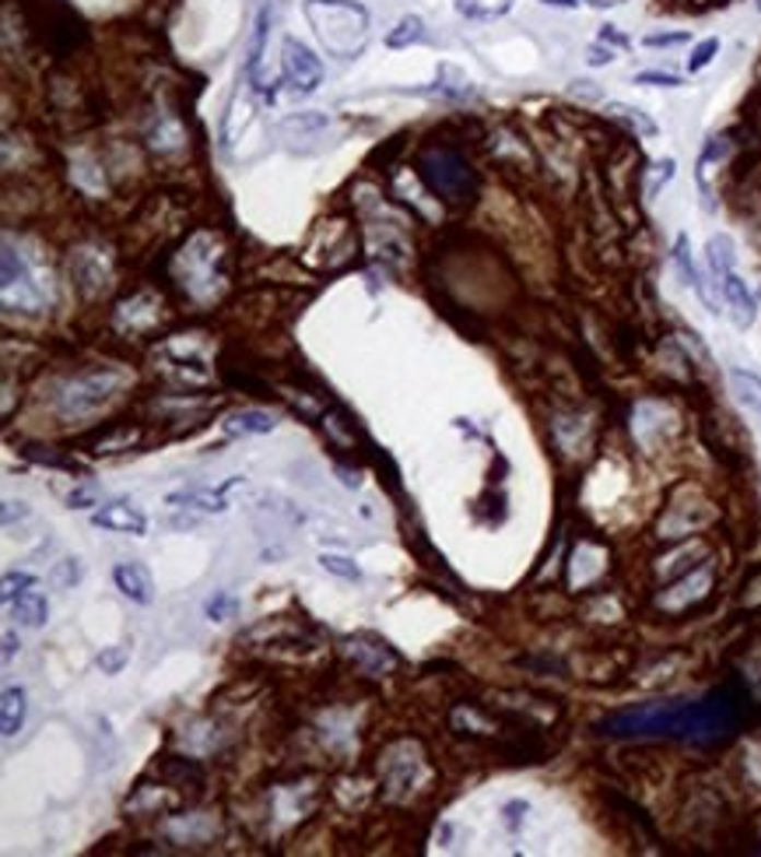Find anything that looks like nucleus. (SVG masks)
I'll use <instances>...</instances> for the list:
<instances>
[{
    "mask_svg": "<svg viewBox=\"0 0 761 857\" xmlns=\"http://www.w3.org/2000/svg\"><path fill=\"white\" fill-rule=\"evenodd\" d=\"M319 566H324L327 574L341 577V580H362V569L354 566L348 556H333V552H324V556H319Z\"/></svg>",
    "mask_w": 761,
    "mask_h": 857,
    "instance_id": "nucleus-21",
    "label": "nucleus"
},
{
    "mask_svg": "<svg viewBox=\"0 0 761 857\" xmlns=\"http://www.w3.org/2000/svg\"><path fill=\"white\" fill-rule=\"evenodd\" d=\"M232 612H235V598H229V594H214V598L208 601V615H211L214 622H225Z\"/></svg>",
    "mask_w": 761,
    "mask_h": 857,
    "instance_id": "nucleus-28",
    "label": "nucleus"
},
{
    "mask_svg": "<svg viewBox=\"0 0 761 857\" xmlns=\"http://www.w3.org/2000/svg\"><path fill=\"white\" fill-rule=\"evenodd\" d=\"M716 54H719V39H702L695 49H691V57H688V71H691V74L705 71V67L716 60Z\"/></svg>",
    "mask_w": 761,
    "mask_h": 857,
    "instance_id": "nucleus-23",
    "label": "nucleus"
},
{
    "mask_svg": "<svg viewBox=\"0 0 761 857\" xmlns=\"http://www.w3.org/2000/svg\"><path fill=\"white\" fill-rule=\"evenodd\" d=\"M674 264H678V271H681V278H684V285L691 292H695L709 310L713 313H719L716 310V302H713V296H709V289H705V281H702V275H699V267L691 264V254H688V236H681L678 240V246H674Z\"/></svg>",
    "mask_w": 761,
    "mask_h": 857,
    "instance_id": "nucleus-12",
    "label": "nucleus"
},
{
    "mask_svg": "<svg viewBox=\"0 0 761 857\" xmlns=\"http://www.w3.org/2000/svg\"><path fill=\"white\" fill-rule=\"evenodd\" d=\"M284 78L292 81V89L298 95H309L319 89V81H324V63H319V57L306 43L284 39Z\"/></svg>",
    "mask_w": 761,
    "mask_h": 857,
    "instance_id": "nucleus-3",
    "label": "nucleus"
},
{
    "mask_svg": "<svg viewBox=\"0 0 761 857\" xmlns=\"http://www.w3.org/2000/svg\"><path fill=\"white\" fill-rule=\"evenodd\" d=\"M653 170H656V173H653V179H649V190H646L649 197H653V194H659V187H664V183H670V179H674V170H678V165H674V159H659V162L653 165Z\"/></svg>",
    "mask_w": 761,
    "mask_h": 857,
    "instance_id": "nucleus-26",
    "label": "nucleus"
},
{
    "mask_svg": "<svg viewBox=\"0 0 761 857\" xmlns=\"http://www.w3.org/2000/svg\"><path fill=\"white\" fill-rule=\"evenodd\" d=\"M14 289H32V275L25 257L14 250L11 243H4V299L14 296Z\"/></svg>",
    "mask_w": 761,
    "mask_h": 857,
    "instance_id": "nucleus-16",
    "label": "nucleus"
},
{
    "mask_svg": "<svg viewBox=\"0 0 761 857\" xmlns=\"http://www.w3.org/2000/svg\"><path fill=\"white\" fill-rule=\"evenodd\" d=\"M540 4H548V8H562V11H576V8H583L579 0H540Z\"/></svg>",
    "mask_w": 761,
    "mask_h": 857,
    "instance_id": "nucleus-35",
    "label": "nucleus"
},
{
    "mask_svg": "<svg viewBox=\"0 0 761 857\" xmlns=\"http://www.w3.org/2000/svg\"><path fill=\"white\" fill-rule=\"evenodd\" d=\"M597 39L607 43V46H614V49H624V46H629V36H624V32H618L614 25H604Z\"/></svg>",
    "mask_w": 761,
    "mask_h": 857,
    "instance_id": "nucleus-31",
    "label": "nucleus"
},
{
    "mask_svg": "<svg viewBox=\"0 0 761 857\" xmlns=\"http://www.w3.org/2000/svg\"><path fill=\"white\" fill-rule=\"evenodd\" d=\"M579 4H586V8H597V11H611V8H621L624 0H579Z\"/></svg>",
    "mask_w": 761,
    "mask_h": 857,
    "instance_id": "nucleus-34",
    "label": "nucleus"
},
{
    "mask_svg": "<svg viewBox=\"0 0 761 857\" xmlns=\"http://www.w3.org/2000/svg\"><path fill=\"white\" fill-rule=\"evenodd\" d=\"M25 725V688H4V703H0V728L4 738H14Z\"/></svg>",
    "mask_w": 761,
    "mask_h": 857,
    "instance_id": "nucleus-15",
    "label": "nucleus"
},
{
    "mask_svg": "<svg viewBox=\"0 0 761 857\" xmlns=\"http://www.w3.org/2000/svg\"><path fill=\"white\" fill-rule=\"evenodd\" d=\"M14 650H19V640H14V633H4V661L14 658Z\"/></svg>",
    "mask_w": 761,
    "mask_h": 857,
    "instance_id": "nucleus-36",
    "label": "nucleus"
},
{
    "mask_svg": "<svg viewBox=\"0 0 761 857\" xmlns=\"http://www.w3.org/2000/svg\"><path fill=\"white\" fill-rule=\"evenodd\" d=\"M267 28H270V11L264 8L257 25H253V43H249V60H246V74L257 78V67L264 60V39H267Z\"/></svg>",
    "mask_w": 761,
    "mask_h": 857,
    "instance_id": "nucleus-20",
    "label": "nucleus"
},
{
    "mask_svg": "<svg viewBox=\"0 0 761 857\" xmlns=\"http://www.w3.org/2000/svg\"><path fill=\"white\" fill-rule=\"evenodd\" d=\"M92 524L95 528H103V531H116V534H144L148 531V517L138 510V507H130V502H109V507H103V510H95L92 513Z\"/></svg>",
    "mask_w": 761,
    "mask_h": 857,
    "instance_id": "nucleus-6",
    "label": "nucleus"
},
{
    "mask_svg": "<svg viewBox=\"0 0 761 857\" xmlns=\"http://www.w3.org/2000/svg\"><path fill=\"white\" fill-rule=\"evenodd\" d=\"M306 19L313 22L327 54L351 60L362 54L368 36V11L354 0H306Z\"/></svg>",
    "mask_w": 761,
    "mask_h": 857,
    "instance_id": "nucleus-1",
    "label": "nucleus"
},
{
    "mask_svg": "<svg viewBox=\"0 0 761 857\" xmlns=\"http://www.w3.org/2000/svg\"><path fill=\"white\" fill-rule=\"evenodd\" d=\"M705 254H709V267H713V275L716 278H723L726 271H734V264H737V254H734V240L730 236H713L709 240V246H705Z\"/></svg>",
    "mask_w": 761,
    "mask_h": 857,
    "instance_id": "nucleus-19",
    "label": "nucleus"
},
{
    "mask_svg": "<svg viewBox=\"0 0 761 857\" xmlns=\"http://www.w3.org/2000/svg\"><path fill=\"white\" fill-rule=\"evenodd\" d=\"M726 380H730V391H734V397L740 401V405L761 418V377L751 373V369H730Z\"/></svg>",
    "mask_w": 761,
    "mask_h": 857,
    "instance_id": "nucleus-11",
    "label": "nucleus"
},
{
    "mask_svg": "<svg viewBox=\"0 0 761 857\" xmlns=\"http://www.w3.org/2000/svg\"><path fill=\"white\" fill-rule=\"evenodd\" d=\"M67 502H71V510H84V507H92V502H95V493L92 489H74Z\"/></svg>",
    "mask_w": 761,
    "mask_h": 857,
    "instance_id": "nucleus-32",
    "label": "nucleus"
},
{
    "mask_svg": "<svg viewBox=\"0 0 761 857\" xmlns=\"http://www.w3.org/2000/svg\"><path fill=\"white\" fill-rule=\"evenodd\" d=\"M607 113L614 116V120H621L629 130H635V134H642V138H656L659 134V127L649 120L646 113H642L639 106H629V103H607Z\"/></svg>",
    "mask_w": 761,
    "mask_h": 857,
    "instance_id": "nucleus-18",
    "label": "nucleus"
},
{
    "mask_svg": "<svg viewBox=\"0 0 761 857\" xmlns=\"http://www.w3.org/2000/svg\"><path fill=\"white\" fill-rule=\"evenodd\" d=\"M429 92H438L446 99H467V95H473V85H470L467 71H460L456 63H438L435 89H429Z\"/></svg>",
    "mask_w": 761,
    "mask_h": 857,
    "instance_id": "nucleus-14",
    "label": "nucleus"
},
{
    "mask_svg": "<svg viewBox=\"0 0 761 857\" xmlns=\"http://www.w3.org/2000/svg\"><path fill=\"white\" fill-rule=\"evenodd\" d=\"M327 116H295V120H289L284 127H298V130H313V127H324Z\"/></svg>",
    "mask_w": 761,
    "mask_h": 857,
    "instance_id": "nucleus-33",
    "label": "nucleus"
},
{
    "mask_svg": "<svg viewBox=\"0 0 761 857\" xmlns=\"http://www.w3.org/2000/svg\"><path fill=\"white\" fill-rule=\"evenodd\" d=\"M635 85H653V89H678L681 78L678 74H667V71H642L635 74Z\"/></svg>",
    "mask_w": 761,
    "mask_h": 857,
    "instance_id": "nucleus-24",
    "label": "nucleus"
},
{
    "mask_svg": "<svg viewBox=\"0 0 761 857\" xmlns=\"http://www.w3.org/2000/svg\"><path fill=\"white\" fill-rule=\"evenodd\" d=\"M716 285H719V292H723V302H726V313H730V321H734L740 331H748V327L754 324V316H758V299H754V292L748 289V281H744L737 271H726Z\"/></svg>",
    "mask_w": 761,
    "mask_h": 857,
    "instance_id": "nucleus-5",
    "label": "nucleus"
},
{
    "mask_svg": "<svg viewBox=\"0 0 761 857\" xmlns=\"http://www.w3.org/2000/svg\"><path fill=\"white\" fill-rule=\"evenodd\" d=\"M32 583H36V577H32V574H4V601L19 598L25 587H32Z\"/></svg>",
    "mask_w": 761,
    "mask_h": 857,
    "instance_id": "nucleus-27",
    "label": "nucleus"
},
{
    "mask_svg": "<svg viewBox=\"0 0 761 857\" xmlns=\"http://www.w3.org/2000/svg\"><path fill=\"white\" fill-rule=\"evenodd\" d=\"M113 583H116V591L133 604L155 601V580H151L148 566H141V563H120L113 569Z\"/></svg>",
    "mask_w": 761,
    "mask_h": 857,
    "instance_id": "nucleus-7",
    "label": "nucleus"
},
{
    "mask_svg": "<svg viewBox=\"0 0 761 857\" xmlns=\"http://www.w3.org/2000/svg\"><path fill=\"white\" fill-rule=\"evenodd\" d=\"M421 39H425V19H421V14H403V19L386 32V46L390 49L414 46Z\"/></svg>",
    "mask_w": 761,
    "mask_h": 857,
    "instance_id": "nucleus-17",
    "label": "nucleus"
},
{
    "mask_svg": "<svg viewBox=\"0 0 761 857\" xmlns=\"http://www.w3.org/2000/svg\"><path fill=\"white\" fill-rule=\"evenodd\" d=\"M274 426H278V418L260 408H243L225 418V429L232 436H267V432H274Z\"/></svg>",
    "mask_w": 761,
    "mask_h": 857,
    "instance_id": "nucleus-9",
    "label": "nucleus"
},
{
    "mask_svg": "<svg viewBox=\"0 0 761 857\" xmlns=\"http://www.w3.org/2000/svg\"><path fill=\"white\" fill-rule=\"evenodd\" d=\"M78 580H81V563H78V559L57 563V569H54V583H57V587H71V583H78Z\"/></svg>",
    "mask_w": 761,
    "mask_h": 857,
    "instance_id": "nucleus-25",
    "label": "nucleus"
},
{
    "mask_svg": "<svg viewBox=\"0 0 761 857\" xmlns=\"http://www.w3.org/2000/svg\"><path fill=\"white\" fill-rule=\"evenodd\" d=\"M127 661H130V647L127 644L106 647L103 653H98V668H103V675H120Z\"/></svg>",
    "mask_w": 761,
    "mask_h": 857,
    "instance_id": "nucleus-22",
    "label": "nucleus"
},
{
    "mask_svg": "<svg viewBox=\"0 0 761 857\" xmlns=\"http://www.w3.org/2000/svg\"><path fill=\"white\" fill-rule=\"evenodd\" d=\"M243 478L232 475L225 485H197V489H179V493H168L165 502L168 507H179V510H200V513H225L229 510V499L225 493L232 489V485H239Z\"/></svg>",
    "mask_w": 761,
    "mask_h": 857,
    "instance_id": "nucleus-4",
    "label": "nucleus"
},
{
    "mask_svg": "<svg viewBox=\"0 0 761 857\" xmlns=\"http://www.w3.org/2000/svg\"><path fill=\"white\" fill-rule=\"evenodd\" d=\"M8 604H11L14 618H19L25 629H43V626H46L49 604H46V598H43L39 591H22L19 598H11Z\"/></svg>",
    "mask_w": 761,
    "mask_h": 857,
    "instance_id": "nucleus-10",
    "label": "nucleus"
},
{
    "mask_svg": "<svg viewBox=\"0 0 761 857\" xmlns=\"http://www.w3.org/2000/svg\"><path fill=\"white\" fill-rule=\"evenodd\" d=\"M124 386V373L116 369H92V373H81L71 383L63 386L60 394V412L71 418V415H89L95 408H103L106 401Z\"/></svg>",
    "mask_w": 761,
    "mask_h": 857,
    "instance_id": "nucleus-2",
    "label": "nucleus"
},
{
    "mask_svg": "<svg viewBox=\"0 0 761 857\" xmlns=\"http://www.w3.org/2000/svg\"><path fill=\"white\" fill-rule=\"evenodd\" d=\"M611 60H614V46H607V43H600V39L586 49V63H589V67H607Z\"/></svg>",
    "mask_w": 761,
    "mask_h": 857,
    "instance_id": "nucleus-29",
    "label": "nucleus"
},
{
    "mask_svg": "<svg viewBox=\"0 0 761 857\" xmlns=\"http://www.w3.org/2000/svg\"><path fill=\"white\" fill-rule=\"evenodd\" d=\"M348 644H351V658L365 664L368 671H390L400 664L397 650L386 640H376V636H359V640H348Z\"/></svg>",
    "mask_w": 761,
    "mask_h": 857,
    "instance_id": "nucleus-8",
    "label": "nucleus"
},
{
    "mask_svg": "<svg viewBox=\"0 0 761 857\" xmlns=\"http://www.w3.org/2000/svg\"><path fill=\"white\" fill-rule=\"evenodd\" d=\"M688 43V32H659V36H646L642 46L659 49V46H684Z\"/></svg>",
    "mask_w": 761,
    "mask_h": 857,
    "instance_id": "nucleus-30",
    "label": "nucleus"
},
{
    "mask_svg": "<svg viewBox=\"0 0 761 857\" xmlns=\"http://www.w3.org/2000/svg\"><path fill=\"white\" fill-rule=\"evenodd\" d=\"M453 8L467 22H495L513 11V0H453Z\"/></svg>",
    "mask_w": 761,
    "mask_h": 857,
    "instance_id": "nucleus-13",
    "label": "nucleus"
}]
</instances>
